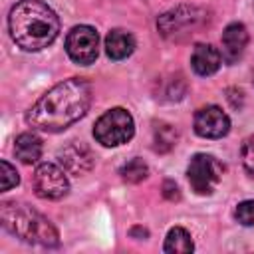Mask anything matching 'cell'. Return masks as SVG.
<instances>
[{
    "label": "cell",
    "mask_w": 254,
    "mask_h": 254,
    "mask_svg": "<svg viewBox=\"0 0 254 254\" xmlns=\"http://www.w3.org/2000/svg\"><path fill=\"white\" fill-rule=\"evenodd\" d=\"M91 103V85L81 77H69L48 89L26 113L32 129L58 133L81 119Z\"/></svg>",
    "instance_id": "obj_1"
},
{
    "label": "cell",
    "mask_w": 254,
    "mask_h": 254,
    "mask_svg": "<svg viewBox=\"0 0 254 254\" xmlns=\"http://www.w3.org/2000/svg\"><path fill=\"white\" fill-rule=\"evenodd\" d=\"M8 28L22 50L40 52L58 38L60 18L42 0H20L10 10Z\"/></svg>",
    "instance_id": "obj_2"
},
{
    "label": "cell",
    "mask_w": 254,
    "mask_h": 254,
    "mask_svg": "<svg viewBox=\"0 0 254 254\" xmlns=\"http://www.w3.org/2000/svg\"><path fill=\"white\" fill-rule=\"evenodd\" d=\"M2 226L18 236L20 240L28 244H40V246H58L60 236L56 226L40 212L26 204L16 202H4L0 208Z\"/></svg>",
    "instance_id": "obj_3"
},
{
    "label": "cell",
    "mask_w": 254,
    "mask_h": 254,
    "mask_svg": "<svg viewBox=\"0 0 254 254\" xmlns=\"http://www.w3.org/2000/svg\"><path fill=\"white\" fill-rule=\"evenodd\" d=\"M133 133H135L133 117L123 107H113L105 111L95 121V127H93V137L105 147L123 145L133 137Z\"/></svg>",
    "instance_id": "obj_4"
},
{
    "label": "cell",
    "mask_w": 254,
    "mask_h": 254,
    "mask_svg": "<svg viewBox=\"0 0 254 254\" xmlns=\"http://www.w3.org/2000/svg\"><path fill=\"white\" fill-rule=\"evenodd\" d=\"M206 12L196 6H177L169 12H165L157 20V28L165 38H179L187 34H194L204 24Z\"/></svg>",
    "instance_id": "obj_5"
},
{
    "label": "cell",
    "mask_w": 254,
    "mask_h": 254,
    "mask_svg": "<svg viewBox=\"0 0 254 254\" xmlns=\"http://www.w3.org/2000/svg\"><path fill=\"white\" fill-rule=\"evenodd\" d=\"M187 177L196 194H210L222 177V165L212 155L198 153L190 159Z\"/></svg>",
    "instance_id": "obj_6"
},
{
    "label": "cell",
    "mask_w": 254,
    "mask_h": 254,
    "mask_svg": "<svg viewBox=\"0 0 254 254\" xmlns=\"http://www.w3.org/2000/svg\"><path fill=\"white\" fill-rule=\"evenodd\" d=\"M65 52L69 60L79 65H89L95 62L99 52V36L91 26H75L65 38Z\"/></svg>",
    "instance_id": "obj_7"
},
{
    "label": "cell",
    "mask_w": 254,
    "mask_h": 254,
    "mask_svg": "<svg viewBox=\"0 0 254 254\" xmlns=\"http://www.w3.org/2000/svg\"><path fill=\"white\" fill-rule=\"evenodd\" d=\"M67 173L54 165V163H42L36 167L34 171V190L40 198H48V200H58L62 196L67 194L69 183H67Z\"/></svg>",
    "instance_id": "obj_8"
},
{
    "label": "cell",
    "mask_w": 254,
    "mask_h": 254,
    "mask_svg": "<svg viewBox=\"0 0 254 254\" xmlns=\"http://www.w3.org/2000/svg\"><path fill=\"white\" fill-rule=\"evenodd\" d=\"M230 119L218 105L200 107L194 113V131L204 139H220L228 133Z\"/></svg>",
    "instance_id": "obj_9"
},
{
    "label": "cell",
    "mask_w": 254,
    "mask_h": 254,
    "mask_svg": "<svg viewBox=\"0 0 254 254\" xmlns=\"http://www.w3.org/2000/svg\"><path fill=\"white\" fill-rule=\"evenodd\" d=\"M58 161L67 175L79 177L93 167V153L85 143H69L58 153Z\"/></svg>",
    "instance_id": "obj_10"
},
{
    "label": "cell",
    "mask_w": 254,
    "mask_h": 254,
    "mask_svg": "<svg viewBox=\"0 0 254 254\" xmlns=\"http://www.w3.org/2000/svg\"><path fill=\"white\" fill-rule=\"evenodd\" d=\"M220 44H222V60L226 64H234L242 58L244 50H246V44H248V32H246V26L240 24V22H232L224 28L222 32V38H220Z\"/></svg>",
    "instance_id": "obj_11"
},
{
    "label": "cell",
    "mask_w": 254,
    "mask_h": 254,
    "mask_svg": "<svg viewBox=\"0 0 254 254\" xmlns=\"http://www.w3.org/2000/svg\"><path fill=\"white\" fill-rule=\"evenodd\" d=\"M220 62H222L220 52L210 44H196L190 56L192 69L198 75H212L220 67Z\"/></svg>",
    "instance_id": "obj_12"
},
{
    "label": "cell",
    "mask_w": 254,
    "mask_h": 254,
    "mask_svg": "<svg viewBox=\"0 0 254 254\" xmlns=\"http://www.w3.org/2000/svg\"><path fill=\"white\" fill-rule=\"evenodd\" d=\"M135 50V38L125 30H111L105 36V54L111 60H125Z\"/></svg>",
    "instance_id": "obj_13"
},
{
    "label": "cell",
    "mask_w": 254,
    "mask_h": 254,
    "mask_svg": "<svg viewBox=\"0 0 254 254\" xmlns=\"http://www.w3.org/2000/svg\"><path fill=\"white\" fill-rule=\"evenodd\" d=\"M14 153L22 163L32 165L42 157V139L36 133H20L14 143Z\"/></svg>",
    "instance_id": "obj_14"
},
{
    "label": "cell",
    "mask_w": 254,
    "mask_h": 254,
    "mask_svg": "<svg viewBox=\"0 0 254 254\" xmlns=\"http://www.w3.org/2000/svg\"><path fill=\"white\" fill-rule=\"evenodd\" d=\"M163 248H165V252H169V254H187V252H192V250H194V244H192L190 234H189L185 228L175 226V228L169 230Z\"/></svg>",
    "instance_id": "obj_15"
},
{
    "label": "cell",
    "mask_w": 254,
    "mask_h": 254,
    "mask_svg": "<svg viewBox=\"0 0 254 254\" xmlns=\"http://www.w3.org/2000/svg\"><path fill=\"white\" fill-rule=\"evenodd\" d=\"M177 129L169 123H157L153 129V147L159 153H167L177 145Z\"/></svg>",
    "instance_id": "obj_16"
},
{
    "label": "cell",
    "mask_w": 254,
    "mask_h": 254,
    "mask_svg": "<svg viewBox=\"0 0 254 254\" xmlns=\"http://www.w3.org/2000/svg\"><path fill=\"white\" fill-rule=\"evenodd\" d=\"M147 173L149 169L141 159H131L121 167V179L127 183H141L143 179H147Z\"/></svg>",
    "instance_id": "obj_17"
},
{
    "label": "cell",
    "mask_w": 254,
    "mask_h": 254,
    "mask_svg": "<svg viewBox=\"0 0 254 254\" xmlns=\"http://www.w3.org/2000/svg\"><path fill=\"white\" fill-rule=\"evenodd\" d=\"M0 179H2V190H10L20 183L18 171L8 161H0Z\"/></svg>",
    "instance_id": "obj_18"
},
{
    "label": "cell",
    "mask_w": 254,
    "mask_h": 254,
    "mask_svg": "<svg viewBox=\"0 0 254 254\" xmlns=\"http://www.w3.org/2000/svg\"><path fill=\"white\" fill-rule=\"evenodd\" d=\"M234 216L240 224L244 226H252L254 224V200H242L236 210H234Z\"/></svg>",
    "instance_id": "obj_19"
},
{
    "label": "cell",
    "mask_w": 254,
    "mask_h": 254,
    "mask_svg": "<svg viewBox=\"0 0 254 254\" xmlns=\"http://www.w3.org/2000/svg\"><path fill=\"white\" fill-rule=\"evenodd\" d=\"M242 165L250 177H254V135L248 137L242 145Z\"/></svg>",
    "instance_id": "obj_20"
},
{
    "label": "cell",
    "mask_w": 254,
    "mask_h": 254,
    "mask_svg": "<svg viewBox=\"0 0 254 254\" xmlns=\"http://www.w3.org/2000/svg\"><path fill=\"white\" fill-rule=\"evenodd\" d=\"M163 194H165V198H169V200H179V198H181L179 187H177V183H173V181H165V185H163Z\"/></svg>",
    "instance_id": "obj_21"
}]
</instances>
